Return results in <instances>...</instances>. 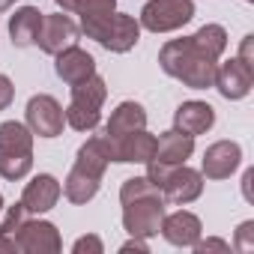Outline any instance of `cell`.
Returning a JSON list of instances; mask_svg holds the SVG:
<instances>
[{
    "label": "cell",
    "instance_id": "obj_1",
    "mask_svg": "<svg viewBox=\"0 0 254 254\" xmlns=\"http://www.w3.org/2000/svg\"><path fill=\"white\" fill-rule=\"evenodd\" d=\"M159 66L171 78L183 81L189 90H206V87H212L218 57H212L206 48H200L194 36H186V39H171L162 45Z\"/></svg>",
    "mask_w": 254,
    "mask_h": 254
},
{
    "label": "cell",
    "instance_id": "obj_2",
    "mask_svg": "<svg viewBox=\"0 0 254 254\" xmlns=\"http://www.w3.org/2000/svg\"><path fill=\"white\" fill-rule=\"evenodd\" d=\"M81 30L87 33V39H96L102 48H108L114 54L132 51L141 39L138 18L126 15V12H108L99 18H87V21H81Z\"/></svg>",
    "mask_w": 254,
    "mask_h": 254
},
{
    "label": "cell",
    "instance_id": "obj_3",
    "mask_svg": "<svg viewBox=\"0 0 254 254\" xmlns=\"http://www.w3.org/2000/svg\"><path fill=\"white\" fill-rule=\"evenodd\" d=\"M105 99H108V87H105V78H99V75H90L87 81L72 84V102L63 111L66 123L75 132H93L102 120Z\"/></svg>",
    "mask_w": 254,
    "mask_h": 254
},
{
    "label": "cell",
    "instance_id": "obj_4",
    "mask_svg": "<svg viewBox=\"0 0 254 254\" xmlns=\"http://www.w3.org/2000/svg\"><path fill=\"white\" fill-rule=\"evenodd\" d=\"M162 218H165V197H162V191H153V194H144V197H135V200L123 203V227L132 236H138V239L159 236Z\"/></svg>",
    "mask_w": 254,
    "mask_h": 254
},
{
    "label": "cell",
    "instance_id": "obj_5",
    "mask_svg": "<svg viewBox=\"0 0 254 254\" xmlns=\"http://www.w3.org/2000/svg\"><path fill=\"white\" fill-rule=\"evenodd\" d=\"M194 18V0H150L141 9L138 24L150 33H171Z\"/></svg>",
    "mask_w": 254,
    "mask_h": 254
},
{
    "label": "cell",
    "instance_id": "obj_6",
    "mask_svg": "<svg viewBox=\"0 0 254 254\" xmlns=\"http://www.w3.org/2000/svg\"><path fill=\"white\" fill-rule=\"evenodd\" d=\"M24 126L33 132V138H57L63 135V126H66V114L60 108V102L48 93H39L27 102V111H24Z\"/></svg>",
    "mask_w": 254,
    "mask_h": 254
},
{
    "label": "cell",
    "instance_id": "obj_7",
    "mask_svg": "<svg viewBox=\"0 0 254 254\" xmlns=\"http://www.w3.org/2000/svg\"><path fill=\"white\" fill-rule=\"evenodd\" d=\"M102 138L108 144L111 162H120V165H147L156 153V135H150L147 129L126 132V135H117V138L102 135Z\"/></svg>",
    "mask_w": 254,
    "mask_h": 254
},
{
    "label": "cell",
    "instance_id": "obj_8",
    "mask_svg": "<svg viewBox=\"0 0 254 254\" xmlns=\"http://www.w3.org/2000/svg\"><path fill=\"white\" fill-rule=\"evenodd\" d=\"M159 191H162L165 203L186 206V203H191V200L200 197V191H203V174L194 171V168H189V165H174L165 174Z\"/></svg>",
    "mask_w": 254,
    "mask_h": 254
},
{
    "label": "cell",
    "instance_id": "obj_9",
    "mask_svg": "<svg viewBox=\"0 0 254 254\" xmlns=\"http://www.w3.org/2000/svg\"><path fill=\"white\" fill-rule=\"evenodd\" d=\"M12 236L18 242V251H27V254H57L63 248L60 230L42 218H24Z\"/></svg>",
    "mask_w": 254,
    "mask_h": 254
},
{
    "label": "cell",
    "instance_id": "obj_10",
    "mask_svg": "<svg viewBox=\"0 0 254 254\" xmlns=\"http://www.w3.org/2000/svg\"><path fill=\"white\" fill-rule=\"evenodd\" d=\"M212 87H218V93L230 102L236 99H245L254 87V66L242 63L239 57H230L224 63L215 66V78H212Z\"/></svg>",
    "mask_w": 254,
    "mask_h": 254
},
{
    "label": "cell",
    "instance_id": "obj_11",
    "mask_svg": "<svg viewBox=\"0 0 254 254\" xmlns=\"http://www.w3.org/2000/svg\"><path fill=\"white\" fill-rule=\"evenodd\" d=\"M78 24L57 12V15H42V27H39V36H36V45L45 51V54H60L66 48H72L78 42Z\"/></svg>",
    "mask_w": 254,
    "mask_h": 254
},
{
    "label": "cell",
    "instance_id": "obj_12",
    "mask_svg": "<svg viewBox=\"0 0 254 254\" xmlns=\"http://www.w3.org/2000/svg\"><path fill=\"white\" fill-rule=\"evenodd\" d=\"M242 162V147L236 141H215L206 147L203 162H200V174L206 180H227Z\"/></svg>",
    "mask_w": 254,
    "mask_h": 254
},
{
    "label": "cell",
    "instance_id": "obj_13",
    "mask_svg": "<svg viewBox=\"0 0 254 254\" xmlns=\"http://www.w3.org/2000/svg\"><path fill=\"white\" fill-rule=\"evenodd\" d=\"M60 194H63V189H60L57 177H51V174H36V177L24 186V191H21V206H24L27 215H42V212H48V209L57 206Z\"/></svg>",
    "mask_w": 254,
    "mask_h": 254
},
{
    "label": "cell",
    "instance_id": "obj_14",
    "mask_svg": "<svg viewBox=\"0 0 254 254\" xmlns=\"http://www.w3.org/2000/svg\"><path fill=\"white\" fill-rule=\"evenodd\" d=\"M171 245H180V248H191L200 236H203V224L194 212L189 209H177V212H165L162 218V230H159Z\"/></svg>",
    "mask_w": 254,
    "mask_h": 254
},
{
    "label": "cell",
    "instance_id": "obj_15",
    "mask_svg": "<svg viewBox=\"0 0 254 254\" xmlns=\"http://www.w3.org/2000/svg\"><path fill=\"white\" fill-rule=\"evenodd\" d=\"M212 123H215V108L209 102H197V99L183 102L177 108V114H174V129H180V132H186L191 138L206 135L212 129Z\"/></svg>",
    "mask_w": 254,
    "mask_h": 254
},
{
    "label": "cell",
    "instance_id": "obj_16",
    "mask_svg": "<svg viewBox=\"0 0 254 254\" xmlns=\"http://www.w3.org/2000/svg\"><path fill=\"white\" fill-rule=\"evenodd\" d=\"M54 57H57V63H54L57 78L66 81L69 87L87 81L90 75H96V60H93V54H87V51L78 48V45H72V48H66V51H60V54H54Z\"/></svg>",
    "mask_w": 254,
    "mask_h": 254
},
{
    "label": "cell",
    "instance_id": "obj_17",
    "mask_svg": "<svg viewBox=\"0 0 254 254\" xmlns=\"http://www.w3.org/2000/svg\"><path fill=\"white\" fill-rule=\"evenodd\" d=\"M191 153H194V138L180 129H171L156 138L153 159L162 165H186V159H191Z\"/></svg>",
    "mask_w": 254,
    "mask_h": 254
},
{
    "label": "cell",
    "instance_id": "obj_18",
    "mask_svg": "<svg viewBox=\"0 0 254 254\" xmlns=\"http://www.w3.org/2000/svg\"><path fill=\"white\" fill-rule=\"evenodd\" d=\"M138 129H147V111H144V105H138V102H120L111 111V120L105 126V135L117 138V135L138 132Z\"/></svg>",
    "mask_w": 254,
    "mask_h": 254
},
{
    "label": "cell",
    "instance_id": "obj_19",
    "mask_svg": "<svg viewBox=\"0 0 254 254\" xmlns=\"http://www.w3.org/2000/svg\"><path fill=\"white\" fill-rule=\"evenodd\" d=\"M39 27H42V12H39L36 6H21V9H15V15L9 18V36H12V45H18V48H30V45H36Z\"/></svg>",
    "mask_w": 254,
    "mask_h": 254
},
{
    "label": "cell",
    "instance_id": "obj_20",
    "mask_svg": "<svg viewBox=\"0 0 254 254\" xmlns=\"http://www.w3.org/2000/svg\"><path fill=\"white\" fill-rule=\"evenodd\" d=\"M99 186H102V177H96V174H90V171L72 165L69 177L63 180V194H66V200H72V203H87V200L96 197Z\"/></svg>",
    "mask_w": 254,
    "mask_h": 254
},
{
    "label": "cell",
    "instance_id": "obj_21",
    "mask_svg": "<svg viewBox=\"0 0 254 254\" xmlns=\"http://www.w3.org/2000/svg\"><path fill=\"white\" fill-rule=\"evenodd\" d=\"M0 153L3 156H33V132L24 123H3L0 126Z\"/></svg>",
    "mask_w": 254,
    "mask_h": 254
},
{
    "label": "cell",
    "instance_id": "obj_22",
    "mask_svg": "<svg viewBox=\"0 0 254 254\" xmlns=\"http://www.w3.org/2000/svg\"><path fill=\"white\" fill-rule=\"evenodd\" d=\"M75 165L84 168V171H90V174H96V177H105V171H108V165H111L105 138L96 135V138H90L87 144H81V147H78V156H75Z\"/></svg>",
    "mask_w": 254,
    "mask_h": 254
},
{
    "label": "cell",
    "instance_id": "obj_23",
    "mask_svg": "<svg viewBox=\"0 0 254 254\" xmlns=\"http://www.w3.org/2000/svg\"><path fill=\"white\" fill-rule=\"evenodd\" d=\"M194 39H197V45L206 48L212 57H221L224 48H227V30H224L221 24H203V27L194 33Z\"/></svg>",
    "mask_w": 254,
    "mask_h": 254
},
{
    "label": "cell",
    "instance_id": "obj_24",
    "mask_svg": "<svg viewBox=\"0 0 254 254\" xmlns=\"http://www.w3.org/2000/svg\"><path fill=\"white\" fill-rule=\"evenodd\" d=\"M33 168V156H3L0 153V177L3 180H21Z\"/></svg>",
    "mask_w": 254,
    "mask_h": 254
},
{
    "label": "cell",
    "instance_id": "obj_25",
    "mask_svg": "<svg viewBox=\"0 0 254 254\" xmlns=\"http://www.w3.org/2000/svg\"><path fill=\"white\" fill-rule=\"evenodd\" d=\"M81 21L87 18H99V15H108V12H117V0H78V9Z\"/></svg>",
    "mask_w": 254,
    "mask_h": 254
},
{
    "label": "cell",
    "instance_id": "obj_26",
    "mask_svg": "<svg viewBox=\"0 0 254 254\" xmlns=\"http://www.w3.org/2000/svg\"><path fill=\"white\" fill-rule=\"evenodd\" d=\"M24 215H27V212H24V206H21V200H18L15 206L6 209V218H3V224H0V233H9V236H12V233L18 230V224L24 221Z\"/></svg>",
    "mask_w": 254,
    "mask_h": 254
},
{
    "label": "cell",
    "instance_id": "obj_27",
    "mask_svg": "<svg viewBox=\"0 0 254 254\" xmlns=\"http://www.w3.org/2000/svg\"><path fill=\"white\" fill-rule=\"evenodd\" d=\"M233 248H239V251H251V248H254V221H242V224H239Z\"/></svg>",
    "mask_w": 254,
    "mask_h": 254
},
{
    "label": "cell",
    "instance_id": "obj_28",
    "mask_svg": "<svg viewBox=\"0 0 254 254\" xmlns=\"http://www.w3.org/2000/svg\"><path fill=\"white\" fill-rule=\"evenodd\" d=\"M72 251L75 254H102L105 251V245H102V239L99 236H81V239H75V245H72Z\"/></svg>",
    "mask_w": 254,
    "mask_h": 254
},
{
    "label": "cell",
    "instance_id": "obj_29",
    "mask_svg": "<svg viewBox=\"0 0 254 254\" xmlns=\"http://www.w3.org/2000/svg\"><path fill=\"white\" fill-rule=\"evenodd\" d=\"M191 248H194L197 254H206V251H230V245H227L224 239H197Z\"/></svg>",
    "mask_w": 254,
    "mask_h": 254
},
{
    "label": "cell",
    "instance_id": "obj_30",
    "mask_svg": "<svg viewBox=\"0 0 254 254\" xmlns=\"http://www.w3.org/2000/svg\"><path fill=\"white\" fill-rule=\"evenodd\" d=\"M12 99H15V87H12V81H9L6 75H0V111H6V108L12 105Z\"/></svg>",
    "mask_w": 254,
    "mask_h": 254
},
{
    "label": "cell",
    "instance_id": "obj_31",
    "mask_svg": "<svg viewBox=\"0 0 254 254\" xmlns=\"http://www.w3.org/2000/svg\"><path fill=\"white\" fill-rule=\"evenodd\" d=\"M0 251H6V254H18V242H15V236L0 233Z\"/></svg>",
    "mask_w": 254,
    "mask_h": 254
},
{
    "label": "cell",
    "instance_id": "obj_32",
    "mask_svg": "<svg viewBox=\"0 0 254 254\" xmlns=\"http://www.w3.org/2000/svg\"><path fill=\"white\" fill-rule=\"evenodd\" d=\"M251 42H254V36L248 33V36L242 39V48H239V60H242V63H248V66L254 63V60H251Z\"/></svg>",
    "mask_w": 254,
    "mask_h": 254
},
{
    "label": "cell",
    "instance_id": "obj_33",
    "mask_svg": "<svg viewBox=\"0 0 254 254\" xmlns=\"http://www.w3.org/2000/svg\"><path fill=\"white\" fill-rule=\"evenodd\" d=\"M120 251H141V254H147V242H144V239H138V236H132L129 242L120 248Z\"/></svg>",
    "mask_w": 254,
    "mask_h": 254
},
{
    "label": "cell",
    "instance_id": "obj_34",
    "mask_svg": "<svg viewBox=\"0 0 254 254\" xmlns=\"http://www.w3.org/2000/svg\"><path fill=\"white\" fill-rule=\"evenodd\" d=\"M251 180H254V171H245V177H242V191H245L248 200H251Z\"/></svg>",
    "mask_w": 254,
    "mask_h": 254
},
{
    "label": "cell",
    "instance_id": "obj_35",
    "mask_svg": "<svg viewBox=\"0 0 254 254\" xmlns=\"http://www.w3.org/2000/svg\"><path fill=\"white\" fill-rule=\"evenodd\" d=\"M54 3H57L63 12H75V9H78V0H54Z\"/></svg>",
    "mask_w": 254,
    "mask_h": 254
},
{
    "label": "cell",
    "instance_id": "obj_36",
    "mask_svg": "<svg viewBox=\"0 0 254 254\" xmlns=\"http://www.w3.org/2000/svg\"><path fill=\"white\" fill-rule=\"evenodd\" d=\"M12 3H15V0H0V12H6V9H9Z\"/></svg>",
    "mask_w": 254,
    "mask_h": 254
},
{
    "label": "cell",
    "instance_id": "obj_37",
    "mask_svg": "<svg viewBox=\"0 0 254 254\" xmlns=\"http://www.w3.org/2000/svg\"><path fill=\"white\" fill-rule=\"evenodd\" d=\"M0 212H3V194H0Z\"/></svg>",
    "mask_w": 254,
    "mask_h": 254
},
{
    "label": "cell",
    "instance_id": "obj_38",
    "mask_svg": "<svg viewBox=\"0 0 254 254\" xmlns=\"http://www.w3.org/2000/svg\"><path fill=\"white\" fill-rule=\"evenodd\" d=\"M248 3H251V0H248Z\"/></svg>",
    "mask_w": 254,
    "mask_h": 254
}]
</instances>
